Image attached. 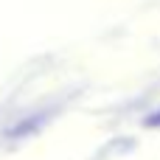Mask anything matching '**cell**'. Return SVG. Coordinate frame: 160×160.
<instances>
[{"label":"cell","instance_id":"cell-1","mask_svg":"<svg viewBox=\"0 0 160 160\" xmlns=\"http://www.w3.org/2000/svg\"><path fill=\"white\" fill-rule=\"evenodd\" d=\"M146 127H160V110H158V112H152V115L146 118Z\"/></svg>","mask_w":160,"mask_h":160}]
</instances>
